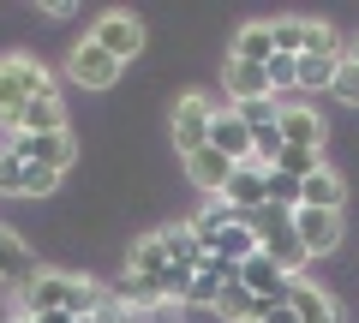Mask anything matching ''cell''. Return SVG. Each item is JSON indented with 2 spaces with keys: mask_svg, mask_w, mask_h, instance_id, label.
<instances>
[{
  "mask_svg": "<svg viewBox=\"0 0 359 323\" xmlns=\"http://www.w3.org/2000/svg\"><path fill=\"white\" fill-rule=\"evenodd\" d=\"M245 228L257 233V252H264L269 263H282L287 275H299L306 270V252H299V233H294V209H276V204H264V209H252L245 216Z\"/></svg>",
  "mask_w": 359,
  "mask_h": 323,
  "instance_id": "6da1fadb",
  "label": "cell"
},
{
  "mask_svg": "<svg viewBox=\"0 0 359 323\" xmlns=\"http://www.w3.org/2000/svg\"><path fill=\"white\" fill-rule=\"evenodd\" d=\"M48 90H54V78H48V66H42L36 54H0V114L6 120H13L30 96H48Z\"/></svg>",
  "mask_w": 359,
  "mask_h": 323,
  "instance_id": "7a4b0ae2",
  "label": "cell"
},
{
  "mask_svg": "<svg viewBox=\"0 0 359 323\" xmlns=\"http://www.w3.org/2000/svg\"><path fill=\"white\" fill-rule=\"evenodd\" d=\"M210 120H216V102H210L204 90H180L174 96V150L192 156L210 144Z\"/></svg>",
  "mask_w": 359,
  "mask_h": 323,
  "instance_id": "3957f363",
  "label": "cell"
},
{
  "mask_svg": "<svg viewBox=\"0 0 359 323\" xmlns=\"http://www.w3.org/2000/svg\"><path fill=\"white\" fill-rule=\"evenodd\" d=\"M120 72H126V66H120L108 48H96L90 36L78 42V48H66V78H72L78 90H114Z\"/></svg>",
  "mask_w": 359,
  "mask_h": 323,
  "instance_id": "277c9868",
  "label": "cell"
},
{
  "mask_svg": "<svg viewBox=\"0 0 359 323\" xmlns=\"http://www.w3.org/2000/svg\"><path fill=\"white\" fill-rule=\"evenodd\" d=\"M6 150L25 156L30 168L66 174V168H72V156H78V144H72V132H36V138H6Z\"/></svg>",
  "mask_w": 359,
  "mask_h": 323,
  "instance_id": "5b68a950",
  "label": "cell"
},
{
  "mask_svg": "<svg viewBox=\"0 0 359 323\" xmlns=\"http://www.w3.org/2000/svg\"><path fill=\"white\" fill-rule=\"evenodd\" d=\"M66 294H72V275L66 270H36L18 287V311L36 323V317H48V311H66Z\"/></svg>",
  "mask_w": 359,
  "mask_h": 323,
  "instance_id": "8992f818",
  "label": "cell"
},
{
  "mask_svg": "<svg viewBox=\"0 0 359 323\" xmlns=\"http://www.w3.org/2000/svg\"><path fill=\"white\" fill-rule=\"evenodd\" d=\"M294 233H299V252H306V258H330L335 246H341V216H335V209H306L299 204L294 209Z\"/></svg>",
  "mask_w": 359,
  "mask_h": 323,
  "instance_id": "52a82bcc",
  "label": "cell"
},
{
  "mask_svg": "<svg viewBox=\"0 0 359 323\" xmlns=\"http://www.w3.org/2000/svg\"><path fill=\"white\" fill-rule=\"evenodd\" d=\"M90 42L108 48L120 66H126V60H138V54H144V25L132 13H102V18H96V30H90Z\"/></svg>",
  "mask_w": 359,
  "mask_h": 323,
  "instance_id": "ba28073f",
  "label": "cell"
},
{
  "mask_svg": "<svg viewBox=\"0 0 359 323\" xmlns=\"http://www.w3.org/2000/svg\"><path fill=\"white\" fill-rule=\"evenodd\" d=\"M54 186H60V174L30 168L25 156H13L6 144H0V192H6V198H48Z\"/></svg>",
  "mask_w": 359,
  "mask_h": 323,
  "instance_id": "9c48e42d",
  "label": "cell"
},
{
  "mask_svg": "<svg viewBox=\"0 0 359 323\" xmlns=\"http://www.w3.org/2000/svg\"><path fill=\"white\" fill-rule=\"evenodd\" d=\"M210 150H222L233 168L252 162V126L233 114V102H216V120H210Z\"/></svg>",
  "mask_w": 359,
  "mask_h": 323,
  "instance_id": "30bf717a",
  "label": "cell"
},
{
  "mask_svg": "<svg viewBox=\"0 0 359 323\" xmlns=\"http://www.w3.org/2000/svg\"><path fill=\"white\" fill-rule=\"evenodd\" d=\"M13 138H36V132H66V102H60V90H48V96H30L25 108H18L13 120Z\"/></svg>",
  "mask_w": 359,
  "mask_h": 323,
  "instance_id": "8fae6325",
  "label": "cell"
},
{
  "mask_svg": "<svg viewBox=\"0 0 359 323\" xmlns=\"http://www.w3.org/2000/svg\"><path fill=\"white\" fill-rule=\"evenodd\" d=\"M287 311H294L299 323H341V305H335L330 287L306 282V275H294V287H287Z\"/></svg>",
  "mask_w": 359,
  "mask_h": 323,
  "instance_id": "7c38bea8",
  "label": "cell"
},
{
  "mask_svg": "<svg viewBox=\"0 0 359 323\" xmlns=\"http://www.w3.org/2000/svg\"><path fill=\"white\" fill-rule=\"evenodd\" d=\"M282 144H294V150H323V114L311 102H282Z\"/></svg>",
  "mask_w": 359,
  "mask_h": 323,
  "instance_id": "4fadbf2b",
  "label": "cell"
},
{
  "mask_svg": "<svg viewBox=\"0 0 359 323\" xmlns=\"http://www.w3.org/2000/svg\"><path fill=\"white\" fill-rule=\"evenodd\" d=\"M186 180H192L198 192L222 198V192H228V180H233V162H228L222 150H210V144H204V150H192V156H186Z\"/></svg>",
  "mask_w": 359,
  "mask_h": 323,
  "instance_id": "5bb4252c",
  "label": "cell"
},
{
  "mask_svg": "<svg viewBox=\"0 0 359 323\" xmlns=\"http://www.w3.org/2000/svg\"><path fill=\"white\" fill-rule=\"evenodd\" d=\"M30 275H36V252H30L25 240H18V233L0 221V287H13V294H18Z\"/></svg>",
  "mask_w": 359,
  "mask_h": 323,
  "instance_id": "9a60e30c",
  "label": "cell"
},
{
  "mask_svg": "<svg viewBox=\"0 0 359 323\" xmlns=\"http://www.w3.org/2000/svg\"><path fill=\"white\" fill-rule=\"evenodd\" d=\"M264 186H269V168H264V162H240L222 198H228L240 216H252V209H264Z\"/></svg>",
  "mask_w": 359,
  "mask_h": 323,
  "instance_id": "2e32d148",
  "label": "cell"
},
{
  "mask_svg": "<svg viewBox=\"0 0 359 323\" xmlns=\"http://www.w3.org/2000/svg\"><path fill=\"white\" fill-rule=\"evenodd\" d=\"M114 299H120V311H126V317H144V311L168 305V294H162V282H156V275H126V270H120V282H114Z\"/></svg>",
  "mask_w": 359,
  "mask_h": 323,
  "instance_id": "e0dca14e",
  "label": "cell"
},
{
  "mask_svg": "<svg viewBox=\"0 0 359 323\" xmlns=\"http://www.w3.org/2000/svg\"><path fill=\"white\" fill-rule=\"evenodd\" d=\"M299 204H306V209H335V216H341V204H347V180L330 168V162H323L311 180H299Z\"/></svg>",
  "mask_w": 359,
  "mask_h": 323,
  "instance_id": "ac0fdd59",
  "label": "cell"
},
{
  "mask_svg": "<svg viewBox=\"0 0 359 323\" xmlns=\"http://www.w3.org/2000/svg\"><path fill=\"white\" fill-rule=\"evenodd\" d=\"M222 90H228V102H257V96H269V72L245 60H222Z\"/></svg>",
  "mask_w": 359,
  "mask_h": 323,
  "instance_id": "d6986e66",
  "label": "cell"
},
{
  "mask_svg": "<svg viewBox=\"0 0 359 323\" xmlns=\"http://www.w3.org/2000/svg\"><path fill=\"white\" fill-rule=\"evenodd\" d=\"M228 60L269 66V60H276V30H269V25H240V30H233V48H228Z\"/></svg>",
  "mask_w": 359,
  "mask_h": 323,
  "instance_id": "ffe728a7",
  "label": "cell"
},
{
  "mask_svg": "<svg viewBox=\"0 0 359 323\" xmlns=\"http://www.w3.org/2000/svg\"><path fill=\"white\" fill-rule=\"evenodd\" d=\"M156 233H162V246H168V263H180V270H198L210 258L204 240L192 233V221H174V228H156Z\"/></svg>",
  "mask_w": 359,
  "mask_h": 323,
  "instance_id": "44dd1931",
  "label": "cell"
},
{
  "mask_svg": "<svg viewBox=\"0 0 359 323\" xmlns=\"http://www.w3.org/2000/svg\"><path fill=\"white\" fill-rule=\"evenodd\" d=\"M210 258H222V263H233V270H240L245 258H257V233L245 228V221H233V228H222L216 240H210Z\"/></svg>",
  "mask_w": 359,
  "mask_h": 323,
  "instance_id": "7402d4cb",
  "label": "cell"
},
{
  "mask_svg": "<svg viewBox=\"0 0 359 323\" xmlns=\"http://www.w3.org/2000/svg\"><path fill=\"white\" fill-rule=\"evenodd\" d=\"M233 221H245V216H240V209L228 204V198H210V204H204V209L192 216V233L204 240V252H210V240H216L222 228H233Z\"/></svg>",
  "mask_w": 359,
  "mask_h": 323,
  "instance_id": "603a6c76",
  "label": "cell"
},
{
  "mask_svg": "<svg viewBox=\"0 0 359 323\" xmlns=\"http://www.w3.org/2000/svg\"><path fill=\"white\" fill-rule=\"evenodd\" d=\"M156 270H168L162 233H144V240H132V252H126V275H156Z\"/></svg>",
  "mask_w": 359,
  "mask_h": 323,
  "instance_id": "cb8c5ba5",
  "label": "cell"
},
{
  "mask_svg": "<svg viewBox=\"0 0 359 323\" xmlns=\"http://www.w3.org/2000/svg\"><path fill=\"white\" fill-rule=\"evenodd\" d=\"M216 317H222V323H257V299L245 294L240 282H228V287L216 294Z\"/></svg>",
  "mask_w": 359,
  "mask_h": 323,
  "instance_id": "d4e9b609",
  "label": "cell"
},
{
  "mask_svg": "<svg viewBox=\"0 0 359 323\" xmlns=\"http://www.w3.org/2000/svg\"><path fill=\"white\" fill-rule=\"evenodd\" d=\"M335 72H341V60H330V54H299V90H330Z\"/></svg>",
  "mask_w": 359,
  "mask_h": 323,
  "instance_id": "484cf974",
  "label": "cell"
},
{
  "mask_svg": "<svg viewBox=\"0 0 359 323\" xmlns=\"http://www.w3.org/2000/svg\"><path fill=\"white\" fill-rule=\"evenodd\" d=\"M264 204H276V209H299V180H294V174H282V168H269Z\"/></svg>",
  "mask_w": 359,
  "mask_h": 323,
  "instance_id": "4316f807",
  "label": "cell"
},
{
  "mask_svg": "<svg viewBox=\"0 0 359 323\" xmlns=\"http://www.w3.org/2000/svg\"><path fill=\"white\" fill-rule=\"evenodd\" d=\"M269 30H276V54H294V60L306 54V18H276Z\"/></svg>",
  "mask_w": 359,
  "mask_h": 323,
  "instance_id": "83f0119b",
  "label": "cell"
},
{
  "mask_svg": "<svg viewBox=\"0 0 359 323\" xmlns=\"http://www.w3.org/2000/svg\"><path fill=\"white\" fill-rule=\"evenodd\" d=\"M264 72H269V96H276V90H294V84H299V60H294V54H276Z\"/></svg>",
  "mask_w": 359,
  "mask_h": 323,
  "instance_id": "f1b7e54d",
  "label": "cell"
},
{
  "mask_svg": "<svg viewBox=\"0 0 359 323\" xmlns=\"http://www.w3.org/2000/svg\"><path fill=\"white\" fill-rule=\"evenodd\" d=\"M330 96H335V102H347V108H359V66H353V60H341V72H335Z\"/></svg>",
  "mask_w": 359,
  "mask_h": 323,
  "instance_id": "f546056e",
  "label": "cell"
},
{
  "mask_svg": "<svg viewBox=\"0 0 359 323\" xmlns=\"http://www.w3.org/2000/svg\"><path fill=\"white\" fill-rule=\"evenodd\" d=\"M216 294H222V282H210V275H192V287H186V305L216 311Z\"/></svg>",
  "mask_w": 359,
  "mask_h": 323,
  "instance_id": "4dcf8cb0",
  "label": "cell"
},
{
  "mask_svg": "<svg viewBox=\"0 0 359 323\" xmlns=\"http://www.w3.org/2000/svg\"><path fill=\"white\" fill-rule=\"evenodd\" d=\"M84 323H132V317H126V311H120V299H108V305L96 311V317H84Z\"/></svg>",
  "mask_w": 359,
  "mask_h": 323,
  "instance_id": "1f68e13d",
  "label": "cell"
},
{
  "mask_svg": "<svg viewBox=\"0 0 359 323\" xmlns=\"http://www.w3.org/2000/svg\"><path fill=\"white\" fill-rule=\"evenodd\" d=\"M42 13H48V18H72L78 6H72V0H42Z\"/></svg>",
  "mask_w": 359,
  "mask_h": 323,
  "instance_id": "d6a6232c",
  "label": "cell"
},
{
  "mask_svg": "<svg viewBox=\"0 0 359 323\" xmlns=\"http://www.w3.org/2000/svg\"><path fill=\"white\" fill-rule=\"evenodd\" d=\"M36 323H78V317H66V311H48V317H36Z\"/></svg>",
  "mask_w": 359,
  "mask_h": 323,
  "instance_id": "836d02e7",
  "label": "cell"
},
{
  "mask_svg": "<svg viewBox=\"0 0 359 323\" xmlns=\"http://www.w3.org/2000/svg\"><path fill=\"white\" fill-rule=\"evenodd\" d=\"M347 60H353V66H359V36H353V42H347Z\"/></svg>",
  "mask_w": 359,
  "mask_h": 323,
  "instance_id": "e575fe53",
  "label": "cell"
},
{
  "mask_svg": "<svg viewBox=\"0 0 359 323\" xmlns=\"http://www.w3.org/2000/svg\"><path fill=\"white\" fill-rule=\"evenodd\" d=\"M0 126H6V114H0Z\"/></svg>",
  "mask_w": 359,
  "mask_h": 323,
  "instance_id": "d590c367",
  "label": "cell"
}]
</instances>
